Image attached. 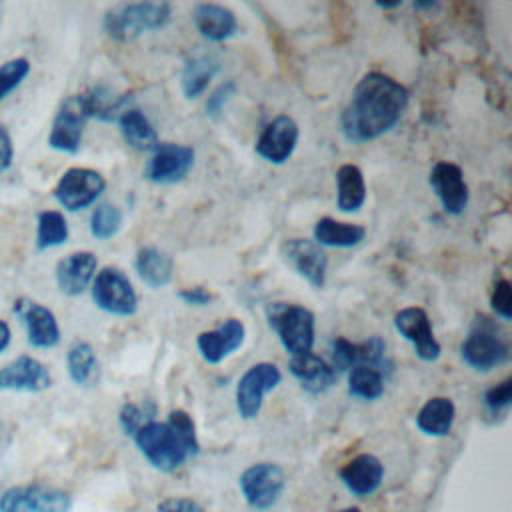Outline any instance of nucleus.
<instances>
[{
  "label": "nucleus",
  "instance_id": "nucleus-46",
  "mask_svg": "<svg viewBox=\"0 0 512 512\" xmlns=\"http://www.w3.org/2000/svg\"><path fill=\"white\" fill-rule=\"evenodd\" d=\"M338 512H360L358 508H344V510H338Z\"/></svg>",
  "mask_w": 512,
  "mask_h": 512
},
{
  "label": "nucleus",
  "instance_id": "nucleus-19",
  "mask_svg": "<svg viewBox=\"0 0 512 512\" xmlns=\"http://www.w3.org/2000/svg\"><path fill=\"white\" fill-rule=\"evenodd\" d=\"M50 384L52 376L48 368L40 360L26 354L0 368V390L42 392L50 388Z\"/></svg>",
  "mask_w": 512,
  "mask_h": 512
},
{
  "label": "nucleus",
  "instance_id": "nucleus-34",
  "mask_svg": "<svg viewBox=\"0 0 512 512\" xmlns=\"http://www.w3.org/2000/svg\"><path fill=\"white\" fill-rule=\"evenodd\" d=\"M122 222V210L110 202H102L90 216V232L96 240H110L120 232Z\"/></svg>",
  "mask_w": 512,
  "mask_h": 512
},
{
  "label": "nucleus",
  "instance_id": "nucleus-13",
  "mask_svg": "<svg viewBox=\"0 0 512 512\" xmlns=\"http://www.w3.org/2000/svg\"><path fill=\"white\" fill-rule=\"evenodd\" d=\"M280 258L314 288L326 284L328 256L322 246L308 238H288L280 244Z\"/></svg>",
  "mask_w": 512,
  "mask_h": 512
},
{
  "label": "nucleus",
  "instance_id": "nucleus-12",
  "mask_svg": "<svg viewBox=\"0 0 512 512\" xmlns=\"http://www.w3.org/2000/svg\"><path fill=\"white\" fill-rule=\"evenodd\" d=\"M192 166L194 150L190 146L158 142L144 166V178L154 184H176L188 176Z\"/></svg>",
  "mask_w": 512,
  "mask_h": 512
},
{
  "label": "nucleus",
  "instance_id": "nucleus-10",
  "mask_svg": "<svg viewBox=\"0 0 512 512\" xmlns=\"http://www.w3.org/2000/svg\"><path fill=\"white\" fill-rule=\"evenodd\" d=\"M104 188L106 180L98 170L74 166L60 176L54 188V196L66 210L78 212L92 206L100 198Z\"/></svg>",
  "mask_w": 512,
  "mask_h": 512
},
{
  "label": "nucleus",
  "instance_id": "nucleus-5",
  "mask_svg": "<svg viewBox=\"0 0 512 512\" xmlns=\"http://www.w3.org/2000/svg\"><path fill=\"white\" fill-rule=\"evenodd\" d=\"M460 356L472 370L490 372L508 362L510 346L490 318L476 316L460 346Z\"/></svg>",
  "mask_w": 512,
  "mask_h": 512
},
{
  "label": "nucleus",
  "instance_id": "nucleus-18",
  "mask_svg": "<svg viewBox=\"0 0 512 512\" xmlns=\"http://www.w3.org/2000/svg\"><path fill=\"white\" fill-rule=\"evenodd\" d=\"M14 314L26 326L28 342L34 348H52L60 342V326L50 308L34 302L32 298H18L14 302Z\"/></svg>",
  "mask_w": 512,
  "mask_h": 512
},
{
  "label": "nucleus",
  "instance_id": "nucleus-45",
  "mask_svg": "<svg viewBox=\"0 0 512 512\" xmlns=\"http://www.w3.org/2000/svg\"><path fill=\"white\" fill-rule=\"evenodd\" d=\"M416 10H428V8H436V2H414Z\"/></svg>",
  "mask_w": 512,
  "mask_h": 512
},
{
  "label": "nucleus",
  "instance_id": "nucleus-48",
  "mask_svg": "<svg viewBox=\"0 0 512 512\" xmlns=\"http://www.w3.org/2000/svg\"><path fill=\"white\" fill-rule=\"evenodd\" d=\"M0 22H2V4H0Z\"/></svg>",
  "mask_w": 512,
  "mask_h": 512
},
{
  "label": "nucleus",
  "instance_id": "nucleus-9",
  "mask_svg": "<svg viewBox=\"0 0 512 512\" xmlns=\"http://www.w3.org/2000/svg\"><path fill=\"white\" fill-rule=\"evenodd\" d=\"M72 496L46 484L12 486L0 496V512H68Z\"/></svg>",
  "mask_w": 512,
  "mask_h": 512
},
{
  "label": "nucleus",
  "instance_id": "nucleus-27",
  "mask_svg": "<svg viewBox=\"0 0 512 512\" xmlns=\"http://www.w3.org/2000/svg\"><path fill=\"white\" fill-rule=\"evenodd\" d=\"M118 126L124 142L138 152H152L158 146V134L152 122L138 108H126L118 116Z\"/></svg>",
  "mask_w": 512,
  "mask_h": 512
},
{
  "label": "nucleus",
  "instance_id": "nucleus-36",
  "mask_svg": "<svg viewBox=\"0 0 512 512\" xmlns=\"http://www.w3.org/2000/svg\"><path fill=\"white\" fill-rule=\"evenodd\" d=\"M118 420H120L122 430H124L128 436H132L138 428H142L144 424H148L150 420H154V410H146V408H142L140 404H132V402H130V404H124V406H122Z\"/></svg>",
  "mask_w": 512,
  "mask_h": 512
},
{
  "label": "nucleus",
  "instance_id": "nucleus-42",
  "mask_svg": "<svg viewBox=\"0 0 512 512\" xmlns=\"http://www.w3.org/2000/svg\"><path fill=\"white\" fill-rule=\"evenodd\" d=\"M12 158H14L12 136H10L8 128L4 124H0V176L10 168Z\"/></svg>",
  "mask_w": 512,
  "mask_h": 512
},
{
  "label": "nucleus",
  "instance_id": "nucleus-33",
  "mask_svg": "<svg viewBox=\"0 0 512 512\" xmlns=\"http://www.w3.org/2000/svg\"><path fill=\"white\" fill-rule=\"evenodd\" d=\"M68 240V222L58 210H44L36 218V248L48 250Z\"/></svg>",
  "mask_w": 512,
  "mask_h": 512
},
{
  "label": "nucleus",
  "instance_id": "nucleus-26",
  "mask_svg": "<svg viewBox=\"0 0 512 512\" xmlns=\"http://www.w3.org/2000/svg\"><path fill=\"white\" fill-rule=\"evenodd\" d=\"M456 418V406L446 396H434L424 402L416 414V426L428 436H446L452 430Z\"/></svg>",
  "mask_w": 512,
  "mask_h": 512
},
{
  "label": "nucleus",
  "instance_id": "nucleus-41",
  "mask_svg": "<svg viewBox=\"0 0 512 512\" xmlns=\"http://www.w3.org/2000/svg\"><path fill=\"white\" fill-rule=\"evenodd\" d=\"M178 298L190 306H208L214 300V294L210 290H206L204 286H192V288L180 290Z\"/></svg>",
  "mask_w": 512,
  "mask_h": 512
},
{
  "label": "nucleus",
  "instance_id": "nucleus-16",
  "mask_svg": "<svg viewBox=\"0 0 512 512\" xmlns=\"http://www.w3.org/2000/svg\"><path fill=\"white\" fill-rule=\"evenodd\" d=\"M298 138L300 128L296 120L288 114H280L264 126L256 140L254 150L260 158H264L270 164H284L296 150Z\"/></svg>",
  "mask_w": 512,
  "mask_h": 512
},
{
  "label": "nucleus",
  "instance_id": "nucleus-22",
  "mask_svg": "<svg viewBox=\"0 0 512 512\" xmlns=\"http://www.w3.org/2000/svg\"><path fill=\"white\" fill-rule=\"evenodd\" d=\"M98 260L92 252L80 250L56 264V284L66 296H80L96 276Z\"/></svg>",
  "mask_w": 512,
  "mask_h": 512
},
{
  "label": "nucleus",
  "instance_id": "nucleus-25",
  "mask_svg": "<svg viewBox=\"0 0 512 512\" xmlns=\"http://www.w3.org/2000/svg\"><path fill=\"white\" fill-rule=\"evenodd\" d=\"M134 268L140 280L150 288H162L172 280L174 274V262L172 258L156 248V246H144L136 252Z\"/></svg>",
  "mask_w": 512,
  "mask_h": 512
},
{
  "label": "nucleus",
  "instance_id": "nucleus-4",
  "mask_svg": "<svg viewBox=\"0 0 512 512\" xmlns=\"http://www.w3.org/2000/svg\"><path fill=\"white\" fill-rule=\"evenodd\" d=\"M266 318L286 352L292 356L312 352L316 338V318L312 310L300 304L272 302L266 306Z\"/></svg>",
  "mask_w": 512,
  "mask_h": 512
},
{
  "label": "nucleus",
  "instance_id": "nucleus-29",
  "mask_svg": "<svg viewBox=\"0 0 512 512\" xmlns=\"http://www.w3.org/2000/svg\"><path fill=\"white\" fill-rule=\"evenodd\" d=\"M366 202L364 174L356 164H342L336 172V206L342 212H356Z\"/></svg>",
  "mask_w": 512,
  "mask_h": 512
},
{
  "label": "nucleus",
  "instance_id": "nucleus-17",
  "mask_svg": "<svg viewBox=\"0 0 512 512\" xmlns=\"http://www.w3.org/2000/svg\"><path fill=\"white\" fill-rule=\"evenodd\" d=\"M430 188L438 196L442 210L450 216H460L468 206V184L464 180V172L458 164L440 160L432 166L428 176Z\"/></svg>",
  "mask_w": 512,
  "mask_h": 512
},
{
  "label": "nucleus",
  "instance_id": "nucleus-44",
  "mask_svg": "<svg viewBox=\"0 0 512 512\" xmlns=\"http://www.w3.org/2000/svg\"><path fill=\"white\" fill-rule=\"evenodd\" d=\"M376 6H378V8H384V10H390V8L402 6V2H400V0H396V2H378Z\"/></svg>",
  "mask_w": 512,
  "mask_h": 512
},
{
  "label": "nucleus",
  "instance_id": "nucleus-30",
  "mask_svg": "<svg viewBox=\"0 0 512 512\" xmlns=\"http://www.w3.org/2000/svg\"><path fill=\"white\" fill-rule=\"evenodd\" d=\"M66 368H68L70 380L78 386H92L100 378V364H98L96 352L84 340H78L68 348Z\"/></svg>",
  "mask_w": 512,
  "mask_h": 512
},
{
  "label": "nucleus",
  "instance_id": "nucleus-7",
  "mask_svg": "<svg viewBox=\"0 0 512 512\" xmlns=\"http://www.w3.org/2000/svg\"><path fill=\"white\" fill-rule=\"evenodd\" d=\"M246 504L258 512L272 508L286 486L284 470L274 462H258L248 466L238 478Z\"/></svg>",
  "mask_w": 512,
  "mask_h": 512
},
{
  "label": "nucleus",
  "instance_id": "nucleus-20",
  "mask_svg": "<svg viewBox=\"0 0 512 512\" xmlns=\"http://www.w3.org/2000/svg\"><path fill=\"white\" fill-rule=\"evenodd\" d=\"M246 338V328L238 318H228L216 330L198 334L196 346L200 356L208 364H220L224 358L234 354Z\"/></svg>",
  "mask_w": 512,
  "mask_h": 512
},
{
  "label": "nucleus",
  "instance_id": "nucleus-40",
  "mask_svg": "<svg viewBox=\"0 0 512 512\" xmlns=\"http://www.w3.org/2000/svg\"><path fill=\"white\" fill-rule=\"evenodd\" d=\"M156 512H202L200 504L192 498H182V496H172L166 498L158 504Z\"/></svg>",
  "mask_w": 512,
  "mask_h": 512
},
{
  "label": "nucleus",
  "instance_id": "nucleus-35",
  "mask_svg": "<svg viewBox=\"0 0 512 512\" xmlns=\"http://www.w3.org/2000/svg\"><path fill=\"white\" fill-rule=\"evenodd\" d=\"M30 62L26 58H12L0 64V102L6 100L28 76Z\"/></svg>",
  "mask_w": 512,
  "mask_h": 512
},
{
  "label": "nucleus",
  "instance_id": "nucleus-8",
  "mask_svg": "<svg viewBox=\"0 0 512 512\" xmlns=\"http://www.w3.org/2000/svg\"><path fill=\"white\" fill-rule=\"evenodd\" d=\"M94 304L114 316H132L138 310V296L128 276L114 266L102 268L92 280Z\"/></svg>",
  "mask_w": 512,
  "mask_h": 512
},
{
  "label": "nucleus",
  "instance_id": "nucleus-43",
  "mask_svg": "<svg viewBox=\"0 0 512 512\" xmlns=\"http://www.w3.org/2000/svg\"><path fill=\"white\" fill-rule=\"evenodd\" d=\"M10 338H12L10 326L4 320H0V354L10 346Z\"/></svg>",
  "mask_w": 512,
  "mask_h": 512
},
{
  "label": "nucleus",
  "instance_id": "nucleus-38",
  "mask_svg": "<svg viewBox=\"0 0 512 512\" xmlns=\"http://www.w3.org/2000/svg\"><path fill=\"white\" fill-rule=\"evenodd\" d=\"M510 402H512V378H506L484 392V404L490 412H502L510 406Z\"/></svg>",
  "mask_w": 512,
  "mask_h": 512
},
{
  "label": "nucleus",
  "instance_id": "nucleus-21",
  "mask_svg": "<svg viewBox=\"0 0 512 512\" xmlns=\"http://www.w3.org/2000/svg\"><path fill=\"white\" fill-rule=\"evenodd\" d=\"M340 480L358 498L374 494L384 478V466L374 454H358L340 468Z\"/></svg>",
  "mask_w": 512,
  "mask_h": 512
},
{
  "label": "nucleus",
  "instance_id": "nucleus-23",
  "mask_svg": "<svg viewBox=\"0 0 512 512\" xmlns=\"http://www.w3.org/2000/svg\"><path fill=\"white\" fill-rule=\"evenodd\" d=\"M192 20L200 36L210 42H224L238 32L236 14L222 4H214V2L196 4L192 12Z\"/></svg>",
  "mask_w": 512,
  "mask_h": 512
},
{
  "label": "nucleus",
  "instance_id": "nucleus-14",
  "mask_svg": "<svg viewBox=\"0 0 512 512\" xmlns=\"http://www.w3.org/2000/svg\"><path fill=\"white\" fill-rule=\"evenodd\" d=\"M330 354H332L330 366L336 370V374L360 364L376 366L382 372L390 370V360L386 356V342L380 336H370L364 342H350L338 336L330 344Z\"/></svg>",
  "mask_w": 512,
  "mask_h": 512
},
{
  "label": "nucleus",
  "instance_id": "nucleus-3",
  "mask_svg": "<svg viewBox=\"0 0 512 512\" xmlns=\"http://www.w3.org/2000/svg\"><path fill=\"white\" fill-rule=\"evenodd\" d=\"M172 6L168 2H128L110 8L104 14L102 28L114 42L126 44L146 32L164 28L170 22Z\"/></svg>",
  "mask_w": 512,
  "mask_h": 512
},
{
  "label": "nucleus",
  "instance_id": "nucleus-32",
  "mask_svg": "<svg viewBox=\"0 0 512 512\" xmlns=\"http://www.w3.org/2000/svg\"><path fill=\"white\" fill-rule=\"evenodd\" d=\"M386 376L376 366H354L348 372V394L360 400H378L384 394Z\"/></svg>",
  "mask_w": 512,
  "mask_h": 512
},
{
  "label": "nucleus",
  "instance_id": "nucleus-6",
  "mask_svg": "<svg viewBox=\"0 0 512 512\" xmlns=\"http://www.w3.org/2000/svg\"><path fill=\"white\" fill-rule=\"evenodd\" d=\"M90 118V108L86 100V92L66 96L52 120V128L48 134L50 148L66 154H76L82 144L84 126Z\"/></svg>",
  "mask_w": 512,
  "mask_h": 512
},
{
  "label": "nucleus",
  "instance_id": "nucleus-39",
  "mask_svg": "<svg viewBox=\"0 0 512 512\" xmlns=\"http://www.w3.org/2000/svg\"><path fill=\"white\" fill-rule=\"evenodd\" d=\"M234 92H236V82H234V80H228V82L220 84V86L208 96V100H206V114H208V116H218V114L224 110L226 102L234 96Z\"/></svg>",
  "mask_w": 512,
  "mask_h": 512
},
{
  "label": "nucleus",
  "instance_id": "nucleus-15",
  "mask_svg": "<svg viewBox=\"0 0 512 512\" xmlns=\"http://www.w3.org/2000/svg\"><path fill=\"white\" fill-rule=\"evenodd\" d=\"M394 328L402 338H406L412 344L414 354L420 360L434 362L440 358L442 348H440L438 340L434 338L432 324H430V318L424 308L408 306V308L398 310L394 314Z\"/></svg>",
  "mask_w": 512,
  "mask_h": 512
},
{
  "label": "nucleus",
  "instance_id": "nucleus-31",
  "mask_svg": "<svg viewBox=\"0 0 512 512\" xmlns=\"http://www.w3.org/2000/svg\"><path fill=\"white\" fill-rule=\"evenodd\" d=\"M220 64L216 58L212 56H196L186 60L182 76H180V84H182V92L186 98H198L210 84V80L214 78V74L218 72Z\"/></svg>",
  "mask_w": 512,
  "mask_h": 512
},
{
  "label": "nucleus",
  "instance_id": "nucleus-28",
  "mask_svg": "<svg viewBox=\"0 0 512 512\" xmlns=\"http://www.w3.org/2000/svg\"><path fill=\"white\" fill-rule=\"evenodd\" d=\"M366 236V228L360 224L338 222L330 216H324L314 226V242L328 248H352L358 246Z\"/></svg>",
  "mask_w": 512,
  "mask_h": 512
},
{
  "label": "nucleus",
  "instance_id": "nucleus-37",
  "mask_svg": "<svg viewBox=\"0 0 512 512\" xmlns=\"http://www.w3.org/2000/svg\"><path fill=\"white\" fill-rule=\"evenodd\" d=\"M490 306L500 316L502 320H512V292H510V282L506 278L496 280L492 294H490Z\"/></svg>",
  "mask_w": 512,
  "mask_h": 512
},
{
  "label": "nucleus",
  "instance_id": "nucleus-47",
  "mask_svg": "<svg viewBox=\"0 0 512 512\" xmlns=\"http://www.w3.org/2000/svg\"><path fill=\"white\" fill-rule=\"evenodd\" d=\"M0 450H2V428H0Z\"/></svg>",
  "mask_w": 512,
  "mask_h": 512
},
{
  "label": "nucleus",
  "instance_id": "nucleus-24",
  "mask_svg": "<svg viewBox=\"0 0 512 512\" xmlns=\"http://www.w3.org/2000/svg\"><path fill=\"white\" fill-rule=\"evenodd\" d=\"M288 370L300 382V386L310 394H322L328 388H332L338 380L336 370L326 360H322L312 352L292 356Z\"/></svg>",
  "mask_w": 512,
  "mask_h": 512
},
{
  "label": "nucleus",
  "instance_id": "nucleus-1",
  "mask_svg": "<svg viewBox=\"0 0 512 512\" xmlns=\"http://www.w3.org/2000/svg\"><path fill=\"white\" fill-rule=\"evenodd\" d=\"M408 90L384 72H368L354 86L340 114V128L348 142L362 144L390 132L408 106Z\"/></svg>",
  "mask_w": 512,
  "mask_h": 512
},
{
  "label": "nucleus",
  "instance_id": "nucleus-11",
  "mask_svg": "<svg viewBox=\"0 0 512 512\" xmlns=\"http://www.w3.org/2000/svg\"><path fill=\"white\" fill-rule=\"evenodd\" d=\"M282 380L280 370L272 362H258L250 366L236 386V410L244 420L260 414L264 396L272 392Z\"/></svg>",
  "mask_w": 512,
  "mask_h": 512
},
{
  "label": "nucleus",
  "instance_id": "nucleus-2",
  "mask_svg": "<svg viewBox=\"0 0 512 512\" xmlns=\"http://www.w3.org/2000/svg\"><path fill=\"white\" fill-rule=\"evenodd\" d=\"M142 456L162 472L178 470L200 452L196 426L186 410H172L166 422L150 420L132 434Z\"/></svg>",
  "mask_w": 512,
  "mask_h": 512
}]
</instances>
